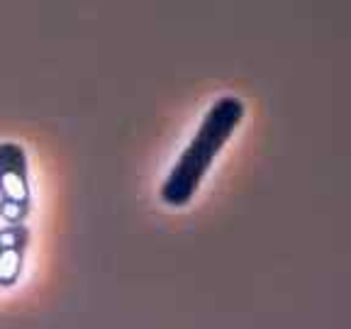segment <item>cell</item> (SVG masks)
Here are the masks:
<instances>
[{"mask_svg": "<svg viewBox=\"0 0 351 329\" xmlns=\"http://www.w3.org/2000/svg\"><path fill=\"white\" fill-rule=\"evenodd\" d=\"M244 115H247V105L237 95H222L210 105L193 139L161 183L159 195L169 208H186L195 197L200 183L217 161L219 151L234 137Z\"/></svg>", "mask_w": 351, "mask_h": 329, "instance_id": "6da1fadb", "label": "cell"}, {"mask_svg": "<svg viewBox=\"0 0 351 329\" xmlns=\"http://www.w3.org/2000/svg\"><path fill=\"white\" fill-rule=\"evenodd\" d=\"M32 210L27 154L17 142H0V219L22 225Z\"/></svg>", "mask_w": 351, "mask_h": 329, "instance_id": "7a4b0ae2", "label": "cell"}, {"mask_svg": "<svg viewBox=\"0 0 351 329\" xmlns=\"http://www.w3.org/2000/svg\"><path fill=\"white\" fill-rule=\"evenodd\" d=\"M29 232L22 225H5L0 230V288H12L20 280Z\"/></svg>", "mask_w": 351, "mask_h": 329, "instance_id": "3957f363", "label": "cell"}]
</instances>
